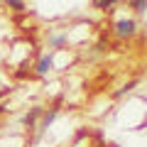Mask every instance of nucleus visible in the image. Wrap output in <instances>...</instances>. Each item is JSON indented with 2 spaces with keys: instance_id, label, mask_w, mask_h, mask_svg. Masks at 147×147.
I'll use <instances>...</instances> for the list:
<instances>
[{
  "instance_id": "f257e3e1",
  "label": "nucleus",
  "mask_w": 147,
  "mask_h": 147,
  "mask_svg": "<svg viewBox=\"0 0 147 147\" xmlns=\"http://www.w3.org/2000/svg\"><path fill=\"white\" fill-rule=\"evenodd\" d=\"M135 32H137V22H135V20H127V17H123V20L115 22V34L123 37V39H125V37H132Z\"/></svg>"
},
{
  "instance_id": "0eeeda50",
  "label": "nucleus",
  "mask_w": 147,
  "mask_h": 147,
  "mask_svg": "<svg viewBox=\"0 0 147 147\" xmlns=\"http://www.w3.org/2000/svg\"><path fill=\"white\" fill-rule=\"evenodd\" d=\"M115 3L118 0H93V7H98V10H110Z\"/></svg>"
},
{
  "instance_id": "f03ea898",
  "label": "nucleus",
  "mask_w": 147,
  "mask_h": 147,
  "mask_svg": "<svg viewBox=\"0 0 147 147\" xmlns=\"http://www.w3.org/2000/svg\"><path fill=\"white\" fill-rule=\"evenodd\" d=\"M52 69H54V54H42L39 61H37V66H34V71L39 74V76H44V74H49Z\"/></svg>"
},
{
  "instance_id": "7ed1b4c3",
  "label": "nucleus",
  "mask_w": 147,
  "mask_h": 147,
  "mask_svg": "<svg viewBox=\"0 0 147 147\" xmlns=\"http://www.w3.org/2000/svg\"><path fill=\"white\" fill-rule=\"evenodd\" d=\"M39 115H42V108H39V105H34V108H32L30 113H27V115L22 118V125H27V127L32 130V127H34V123H37V118H39Z\"/></svg>"
},
{
  "instance_id": "39448f33",
  "label": "nucleus",
  "mask_w": 147,
  "mask_h": 147,
  "mask_svg": "<svg viewBox=\"0 0 147 147\" xmlns=\"http://www.w3.org/2000/svg\"><path fill=\"white\" fill-rule=\"evenodd\" d=\"M66 44V34H52L49 37V47L52 49H59V47H64Z\"/></svg>"
},
{
  "instance_id": "20e7f679",
  "label": "nucleus",
  "mask_w": 147,
  "mask_h": 147,
  "mask_svg": "<svg viewBox=\"0 0 147 147\" xmlns=\"http://www.w3.org/2000/svg\"><path fill=\"white\" fill-rule=\"evenodd\" d=\"M57 113H59V108H57V105H54V108L49 110V113H44V120H42V125H39V135H44V132H47V127H49V125L54 123Z\"/></svg>"
},
{
  "instance_id": "6e6552de",
  "label": "nucleus",
  "mask_w": 147,
  "mask_h": 147,
  "mask_svg": "<svg viewBox=\"0 0 147 147\" xmlns=\"http://www.w3.org/2000/svg\"><path fill=\"white\" fill-rule=\"evenodd\" d=\"M0 3H5L7 7H12V10H17V12L25 10V3H22V0H0Z\"/></svg>"
},
{
  "instance_id": "423d86ee",
  "label": "nucleus",
  "mask_w": 147,
  "mask_h": 147,
  "mask_svg": "<svg viewBox=\"0 0 147 147\" xmlns=\"http://www.w3.org/2000/svg\"><path fill=\"white\" fill-rule=\"evenodd\" d=\"M130 7L137 12V15H142V12L147 10V0H130Z\"/></svg>"
},
{
  "instance_id": "1a4fd4ad",
  "label": "nucleus",
  "mask_w": 147,
  "mask_h": 147,
  "mask_svg": "<svg viewBox=\"0 0 147 147\" xmlns=\"http://www.w3.org/2000/svg\"><path fill=\"white\" fill-rule=\"evenodd\" d=\"M0 113H5V105H0Z\"/></svg>"
}]
</instances>
